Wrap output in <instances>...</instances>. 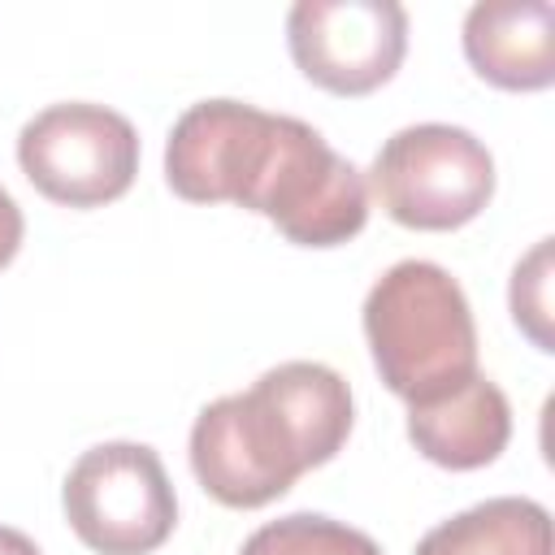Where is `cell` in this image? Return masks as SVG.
<instances>
[{
  "label": "cell",
  "instance_id": "6da1fadb",
  "mask_svg": "<svg viewBox=\"0 0 555 555\" xmlns=\"http://www.w3.org/2000/svg\"><path fill=\"white\" fill-rule=\"evenodd\" d=\"M351 386L317 360H286L247 390L199 408L191 473L225 507L251 512L282 499L308 468L330 464L351 434Z\"/></svg>",
  "mask_w": 555,
  "mask_h": 555
},
{
  "label": "cell",
  "instance_id": "7a4b0ae2",
  "mask_svg": "<svg viewBox=\"0 0 555 555\" xmlns=\"http://www.w3.org/2000/svg\"><path fill=\"white\" fill-rule=\"evenodd\" d=\"M364 338L382 382L408 403L477 373L473 308L464 286L434 260H399L369 286Z\"/></svg>",
  "mask_w": 555,
  "mask_h": 555
},
{
  "label": "cell",
  "instance_id": "3957f363",
  "mask_svg": "<svg viewBox=\"0 0 555 555\" xmlns=\"http://www.w3.org/2000/svg\"><path fill=\"white\" fill-rule=\"evenodd\" d=\"M364 186L408 230H460L494 195V156L464 126L421 121L382 143Z\"/></svg>",
  "mask_w": 555,
  "mask_h": 555
},
{
  "label": "cell",
  "instance_id": "277c9868",
  "mask_svg": "<svg viewBox=\"0 0 555 555\" xmlns=\"http://www.w3.org/2000/svg\"><path fill=\"white\" fill-rule=\"evenodd\" d=\"M61 507L95 555H152L178 525L173 481L143 442H100L82 451L61 486Z\"/></svg>",
  "mask_w": 555,
  "mask_h": 555
},
{
  "label": "cell",
  "instance_id": "5b68a950",
  "mask_svg": "<svg viewBox=\"0 0 555 555\" xmlns=\"http://www.w3.org/2000/svg\"><path fill=\"white\" fill-rule=\"evenodd\" d=\"M17 165L52 204L100 208L130 191L139 173V134L117 108L65 100L39 108L17 130Z\"/></svg>",
  "mask_w": 555,
  "mask_h": 555
},
{
  "label": "cell",
  "instance_id": "8992f818",
  "mask_svg": "<svg viewBox=\"0 0 555 555\" xmlns=\"http://www.w3.org/2000/svg\"><path fill=\"white\" fill-rule=\"evenodd\" d=\"M247 208L269 217L299 247H338L364 230L369 186L364 173L321 139V130L278 113L273 152Z\"/></svg>",
  "mask_w": 555,
  "mask_h": 555
},
{
  "label": "cell",
  "instance_id": "52a82bcc",
  "mask_svg": "<svg viewBox=\"0 0 555 555\" xmlns=\"http://www.w3.org/2000/svg\"><path fill=\"white\" fill-rule=\"evenodd\" d=\"M286 43L317 87L369 95L403 65L408 13L399 0H299L286 13Z\"/></svg>",
  "mask_w": 555,
  "mask_h": 555
},
{
  "label": "cell",
  "instance_id": "ba28073f",
  "mask_svg": "<svg viewBox=\"0 0 555 555\" xmlns=\"http://www.w3.org/2000/svg\"><path fill=\"white\" fill-rule=\"evenodd\" d=\"M278 134V113L243 100L191 104L165 143V178L191 204L247 208Z\"/></svg>",
  "mask_w": 555,
  "mask_h": 555
},
{
  "label": "cell",
  "instance_id": "9c48e42d",
  "mask_svg": "<svg viewBox=\"0 0 555 555\" xmlns=\"http://www.w3.org/2000/svg\"><path fill=\"white\" fill-rule=\"evenodd\" d=\"M408 438L438 468H486L503 455L512 438L507 395L486 373H473L434 399L408 403Z\"/></svg>",
  "mask_w": 555,
  "mask_h": 555
},
{
  "label": "cell",
  "instance_id": "30bf717a",
  "mask_svg": "<svg viewBox=\"0 0 555 555\" xmlns=\"http://www.w3.org/2000/svg\"><path fill=\"white\" fill-rule=\"evenodd\" d=\"M468 65L503 91H542L555 82L551 0H481L464 17Z\"/></svg>",
  "mask_w": 555,
  "mask_h": 555
},
{
  "label": "cell",
  "instance_id": "8fae6325",
  "mask_svg": "<svg viewBox=\"0 0 555 555\" xmlns=\"http://www.w3.org/2000/svg\"><path fill=\"white\" fill-rule=\"evenodd\" d=\"M551 512L520 494H499L434 525L416 555H551Z\"/></svg>",
  "mask_w": 555,
  "mask_h": 555
},
{
  "label": "cell",
  "instance_id": "7c38bea8",
  "mask_svg": "<svg viewBox=\"0 0 555 555\" xmlns=\"http://www.w3.org/2000/svg\"><path fill=\"white\" fill-rule=\"evenodd\" d=\"M238 555H382V546L334 516L321 512H291L282 520L260 525Z\"/></svg>",
  "mask_w": 555,
  "mask_h": 555
},
{
  "label": "cell",
  "instance_id": "4fadbf2b",
  "mask_svg": "<svg viewBox=\"0 0 555 555\" xmlns=\"http://www.w3.org/2000/svg\"><path fill=\"white\" fill-rule=\"evenodd\" d=\"M512 321L529 334V343L538 351H555L551 338V238H538L529 247V256L512 269Z\"/></svg>",
  "mask_w": 555,
  "mask_h": 555
},
{
  "label": "cell",
  "instance_id": "5bb4252c",
  "mask_svg": "<svg viewBox=\"0 0 555 555\" xmlns=\"http://www.w3.org/2000/svg\"><path fill=\"white\" fill-rule=\"evenodd\" d=\"M22 230H26L22 208H17V204H13V195L0 186V269L17 256V247H22Z\"/></svg>",
  "mask_w": 555,
  "mask_h": 555
},
{
  "label": "cell",
  "instance_id": "9a60e30c",
  "mask_svg": "<svg viewBox=\"0 0 555 555\" xmlns=\"http://www.w3.org/2000/svg\"><path fill=\"white\" fill-rule=\"evenodd\" d=\"M0 555H43L22 529H9V525H0Z\"/></svg>",
  "mask_w": 555,
  "mask_h": 555
}]
</instances>
